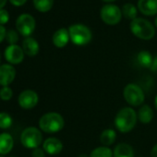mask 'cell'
Segmentation results:
<instances>
[{
    "label": "cell",
    "mask_w": 157,
    "mask_h": 157,
    "mask_svg": "<svg viewBox=\"0 0 157 157\" xmlns=\"http://www.w3.org/2000/svg\"><path fill=\"white\" fill-rule=\"evenodd\" d=\"M137 120V113L131 107H124L117 114L115 118V126L120 132L127 133L134 128Z\"/></svg>",
    "instance_id": "cell-1"
},
{
    "label": "cell",
    "mask_w": 157,
    "mask_h": 157,
    "mask_svg": "<svg viewBox=\"0 0 157 157\" xmlns=\"http://www.w3.org/2000/svg\"><path fill=\"white\" fill-rule=\"evenodd\" d=\"M65 125L63 117L56 112L44 114L39 120L40 128L46 133H56L60 131Z\"/></svg>",
    "instance_id": "cell-2"
},
{
    "label": "cell",
    "mask_w": 157,
    "mask_h": 157,
    "mask_svg": "<svg viewBox=\"0 0 157 157\" xmlns=\"http://www.w3.org/2000/svg\"><path fill=\"white\" fill-rule=\"evenodd\" d=\"M131 33L138 38L142 40H151L155 34L153 25L145 19L136 18L130 23Z\"/></svg>",
    "instance_id": "cell-3"
},
{
    "label": "cell",
    "mask_w": 157,
    "mask_h": 157,
    "mask_svg": "<svg viewBox=\"0 0 157 157\" xmlns=\"http://www.w3.org/2000/svg\"><path fill=\"white\" fill-rule=\"evenodd\" d=\"M69 37L76 45H85L92 40V32L83 24H74L68 29Z\"/></svg>",
    "instance_id": "cell-4"
},
{
    "label": "cell",
    "mask_w": 157,
    "mask_h": 157,
    "mask_svg": "<svg viewBox=\"0 0 157 157\" xmlns=\"http://www.w3.org/2000/svg\"><path fill=\"white\" fill-rule=\"evenodd\" d=\"M21 141L25 148L35 149L42 143L43 135L37 128L29 127L22 131L21 135Z\"/></svg>",
    "instance_id": "cell-5"
},
{
    "label": "cell",
    "mask_w": 157,
    "mask_h": 157,
    "mask_svg": "<svg viewBox=\"0 0 157 157\" xmlns=\"http://www.w3.org/2000/svg\"><path fill=\"white\" fill-rule=\"evenodd\" d=\"M123 95L127 103L132 106H139L143 104L145 95L142 89L134 83L128 84L123 92Z\"/></svg>",
    "instance_id": "cell-6"
},
{
    "label": "cell",
    "mask_w": 157,
    "mask_h": 157,
    "mask_svg": "<svg viewBox=\"0 0 157 157\" xmlns=\"http://www.w3.org/2000/svg\"><path fill=\"white\" fill-rule=\"evenodd\" d=\"M122 11L115 5H105L101 10V19L108 25H116L120 22Z\"/></svg>",
    "instance_id": "cell-7"
},
{
    "label": "cell",
    "mask_w": 157,
    "mask_h": 157,
    "mask_svg": "<svg viewBox=\"0 0 157 157\" xmlns=\"http://www.w3.org/2000/svg\"><path fill=\"white\" fill-rule=\"evenodd\" d=\"M35 20L30 14H21L18 17L16 21V28L18 32L25 37H29L35 30Z\"/></svg>",
    "instance_id": "cell-8"
},
{
    "label": "cell",
    "mask_w": 157,
    "mask_h": 157,
    "mask_svg": "<svg viewBox=\"0 0 157 157\" xmlns=\"http://www.w3.org/2000/svg\"><path fill=\"white\" fill-rule=\"evenodd\" d=\"M38 101H39L38 94L33 90L23 91L18 98L20 106L24 109H32L35 107L38 104Z\"/></svg>",
    "instance_id": "cell-9"
},
{
    "label": "cell",
    "mask_w": 157,
    "mask_h": 157,
    "mask_svg": "<svg viewBox=\"0 0 157 157\" xmlns=\"http://www.w3.org/2000/svg\"><path fill=\"white\" fill-rule=\"evenodd\" d=\"M5 58L9 63L12 65L20 64L24 58L23 49L17 44L9 45L5 50Z\"/></svg>",
    "instance_id": "cell-10"
},
{
    "label": "cell",
    "mask_w": 157,
    "mask_h": 157,
    "mask_svg": "<svg viewBox=\"0 0 157 157\" xmlns=\"http://www.w3.org/2000/svg\"><path fill=\"white\" fill-rule=\"evenodd\" d=\"M16 77V69L10 64L0 66V85L3 87L10 85Z\"/></svg>",
    "instance_id": "cell-11"
},
{
    "label": "cell",
    "mask_w": 157,
    "mask_h": 157,
    "mask_svg": "<svg viewBox=\"0 0 157 157\" xmlns=\"http://www.w3.org/2000/svg\"><path fill=\"white\" fill-rule=\"evenodd\" d=\"M43 149L48 154L56 155V154H58L62 151L63 144L61 140L56 138H48L44 141Z\"/></svg>",
    "instance_id": "cell-12"
},
{
    "label": "cell",
    "mask_w": 157,
    "mask_h": 157,
    "mask_svg": "<svg viewBox=\"0 0 157 157\" xmlns=\"http://www.w3.org/2000/svg\"><path fill=\"white\" fill-rule=\"evenodd\" d=\"M138 9L146 16H153L157 14V0H139Z\"/></svg>",
    "instance_id": "cell-13"
},
{
    "label": "cell",
    "mask_w": 157,
    "mask_h": 157,
    "mask_svg": "<svg viewBox=\"0 0 157 157\" xmlns=\"http://www.w3.org/2000/svg\"><path fill=\"white\" fill-rule=\"evenodd\" d=\"M70 37H69V33L67 29L62 28L57 30L54 35H53V44H55V46L58 47V48H62L65 47L67 45V44L68 43Z\"/></svg>",
    "instance_id": "cell-14"
},
{
    "label": "cell",
    "mask_w": 157,
    "mask_h": 157,
    "mask_svg": "<svg viewBox=\"0 0 157 157\" xmlns=\"http://www.w3.org/2000/svg\"><path fill=\"white\" fill-rule=\"evenodd\" d=\"M22 49L24 54L29 56H34L39 52V44L32 37H26L22 42Z\"/></svg>",
    "instance_id": "cell-15"
},
{
    "label": "cell",
    "mask_w": 157,
    "mask_h": 157,
    "mask_svg": "<svg viewBox=\"0 0 157 157\" xmlns=\"http://www.w3.org/2000/svg\"><path fill=\"white\" fill-rule=\"evenodd\" d=\"M14 145L13 138L9 133L0 134V154L4 155L10 152Z\"/></svg>",
    "instance_id": "cell-16"
},
{
    "label": "cell",
    "mask_w": 157,
    "mask_h": 157,
    "mask_svg": "<svg viewBox=\"0 0 157 157\" xmlns=\"http://www.w3.org/2000/svg\"><path fill=\"white\" fill-rule=\"evenodd\" d=\"M114 157H134L132 147L128 143H119L113 151Z\"/></svg>",
    "instance_id": "cell-17"
},
{
    "label": "cell",
    "mask_w": 157,
    "mask_h": 157,
    "mask_svg": "<svg viewBox=\"0 0 157 157\" xmlns=\"http://www.w3.org/2000/svg\"><path fill=\"white\" fill-rule=\"evenodd\" d=\"M137 116H138V119H139L141 123H143V124H148V123H150V122L152 120V118H153V111H152V109H151L149 105H142V106L140 108V110H139Z\"/></svg>",
    "instance_id": "cell-18"
},
{
    "label": "cell",
    "mask_w": 157,
    "mask_h": 157,
    "mask_svg": "<svg viewBox=\"0 0 157 157\" xmlns=\"http://www.w3.org/2000/svg\"><path fill=\"white\" fill-rule=\"evenodd\" d=\"M116 139H117V133L114 129L111 128L105 129L100 136V141L105 147L112 145L116 141Z\"/></svg>",
    "instance_id": "cell-19"
},
{
    "label": "cell",
    "mask_w": 157,
    "mask_h": 157,
    "mask_svg": "<svg viewBox=\"0 0 157 157\" xmlns=\"http://www.w3.org/2000/svg\"><path fill=\"white\" fill-rule=\"evenodd\" d=\"M138 63L143 67H151L152 64V56L148 51H141L137 56Z\"/></svg>",
    "instance_id": "cell-20"
},
{
    "label": "cell",
    "mask_w": 157,
    "mask_h": 157,
    "mask_svg": "<svg viewBox=\"0 0 157 157\" xmlns=\"http://www.w3.org/2000/svg\"><path fill=\"white\" fill-rule=\"evenodd\" d=\"M33 5L38 11L47 12L52 9L54 0H33Z\"/></svg>",
    "instance_id": "cell-21"
},
{
    "label": "cell",
    "mask_w": 157,
    "mask_h": 157,
    "mask_svg": "<svg viewBox=\"0 0 157 157\" xmlns=\"http://www.w3.org/2000/svg\"><path fill=\"white\" fill-rule=\"evenodd\" d=\"M90 157H114L111 149L105 146L95 148L90 154Z\"/></svg>",
    "instance_id": "cell-22"
},
{
    "label": "cell",
    "mask_w": 157,
    "mask_h": 157,
    "mask_svg": "<svg viewBox=\"0 0 157 157\" xmlns=\"http://www.w3.org/2000/svg\"><path fill=\"white\" fill-rule=\"evenodd\" d=\"M122 14L124 15L125 18L133 21L137 17V9L134 7V5L130 3L125 4L122 9Z\"/></svg>",
    "instance_id": "cell-23"
},
{
    "label": "cell",
    "mask_w": 157,
    "mask_h": 157,
    "mask_svg": "<svg viewBox=\"0 0 157 157\" xmlns=\"http://www.w3.org/2000/svg\"><path fill=\"white\" fill-rule=\"evenodd\" d=\"M12 123H13V120L10 114L6 112L0 113V128H2V129L10 128Z\"/></svg>",
    "instance_id": "cell-24"
},
{
    "label": "cell",
    "mask_w": 157,
    "mask_h": 157,
    "mask_svg": "<svg viewBox=\"0 0 157 157\" xmlns=\"http://www.w3.org/2000/svg\"><path fill=\"white\" fill-rule=\"evenodd\" d=\"M12 96H13V92L9 86L3 87L0 90V98H1V100L9 101L12 98Z\"/></svg>",
    "instance_id": "cell-25"
},
{
    "label": "cell",
    "mask_w": 157,
    "mask_h": 157,
    "mask_svg": "<svg viewBox=\"0 0 157 157\" xmlns=\"http://www.w3.org/2000/svg\"><path fill=\"white\" fill-rule=\"evenodd\" d=\"M6 38H7V41L8 43L11 45V44H16V43L19 41V35H18V33L14 30H10L8 33H7V35H6Z\"/></svg>",
    "instance_id": "cell-26"
},
{
    "label": "cell",
    "mask_w": 157,
    "mask_h": 157,
    "mask_svg": "<svg viewBox=\"0 0 157 157\" xmlns=\"http://www.w3.org/2000/svg\"><path fill=\"white\" fill-rule=\"evenodd\" d=\"M10 20V14L6 10H0V25L8 23Z\"/></svg>",
    "instance_id": "cell-27"
},
{
    "label": "cell",
    "mask_w": 157,
    "mask_h": 157,
    "mask_svg": "<svg viewBox=\"0 0 157 157\" xmlns=\"http://www.w3.org/2000/svg\"><path fill=\"white\" fill-rule=\"evenodd\" d=\"M33 157H45V153H44V150L41 149V148H35L33 149V152H32Z\"/></svg>",
    "instance_id": "cell-28"
},
{
    "label": "cell",
    "mask_w": 157,
    "mask_h": 157,
    "mask_svg": "<svg viewBox=\"0 0 157 157\" xmlns=\"http://www.w3.org/2000/svg\"><path fill=\"white\" fill-rule=\"evenodd\" d=\"M10 1L15 7H21V6H22V5H24L26 3L27 0H10Z\"/></svg>",
    "instance_id": "cell-29"
},
{
    "label": "cell",
    "mask_w": 157,
    "mask_h": 157,
    "mask_svg": "<svg viewBox=\"0 0 157 157\" xmlns=\"http://www.w3.org/2000/svg\"><path fill=\"white\" fill-rule=\"evenodd\" d=\"M6 35H7V31L5 27H3V25H0V43L5 39Z\"/></svg>",
    "instance_id": "cell-30"
},
{
    "label": "cell",
    "mask_w": 157,
    "mask_h": 157,
    "mask_svg": "<svg viewBox=\"0 0 157 157\" xmlns=\"http://www.w3.org/2000/svg\"><path fill=\"white\" fill-rule=\"evenodd\" d=\"M151 70L153 71V72H156L157 73V56H155L152 60V64L151 66Z\"/></svg>",
    "instance_id": "cell-31"
},
{
    "label": "cell",
    "mask_w": 157,
    "mask_h": 157,
    "mask_svg": "<svg viewBox=\"0 0 157 157\" xmlns=\"http://www.w3.org/2000/svg\"><path fill=\"white\" fill-rule=\"evenodd\" d=\"M151 157H157V144H155L151 151Z\"/></svg>",
    "instance_id": "cell-32"
},
{
    "label": "cell",
    "mask_w": 157,
    "mask_h": 157,
    "mask_svg": "<svg viewBox=\"0 0 157 157\" xmlns=\"http://www.w3.org/2000/svg\"><path fill=\"white\" fill-rule=\"evenodd\" d=\"M7 4V0H0V10H2Z\"/></svg>",
    "instance_id": "cell-33"
},
{
    "label": "cell",
    "mask_w": 157,
    "mask_h": 157,
    "mask_svg": "<svg viewBox=\"0 0 157 157\" xmlns=\"http://www.w3.org/2000/svg\"><path fill=\"white\" fill-rule=\"evenodd\" d=\"M154 105H155V108H156V110H157V95H156V97H155V99H154Z\"/></svg>",
    "instance_id": "cell-34"
},
{
    "label": "cell",
    "mask_w": 157,
    "mask_h": 157,
    "mask_svg": "<svg viewBox=\"0 0 157 157\" xmlns=\"http://www.w3.org/2000/svg\"><path fill=\"white\" fill-rule=\"evenodd\" d=\"M78 157H90V156L87 155V154H85V153H82V154H80V155H78Z\"/></svg>",
    "instance_id": "cell-35"
},
{
    "label": "cell",
    "mask_w": 157,
    "mask_h": 157,
    "mask_svg": "<svg viewBox=\"0 0 157 157\" xmlns=\"http://www.w3.org/2000/svg\"><path fill=\"white\" fill-rule=\"evenodd\" d=\"M103 1H105V2H113V1H116V0H103Z\"/></svg>",
    "instance_id": "cell-36"
},
{
    "label": "cell",
    "mask_w": 157,
    "mask_h": 157,
    "mask_svg": "<svg viewBox=\"0 0 157 157\" xmlns=\"http://www.w3.org/2000/svg\"><path fill=\"white\" fill-rule=\"evenodd\" d=\"M155 26H156V28H157V18H156V20H155Z\"/></svg>",
    "instance_id": "cell-37"
},
{
    "label": "cell",
    "mask_w": 157,
    "mask_h": 157,
    "mask_svg": "<svg viewBox=\"0 0 157 157\" xmlns=\"http://www.w3.org/2000/svg\"><path fill=\"white\" fill-rule=\"evenodd\" d=\"M0 157H5V156H3V155H1V154H0Z\"/></svg>",
    "instance_id": "cell-38"
},
{
    "label": "cell",
    "mask_w": 157,
    "mask_h": 157,
    "mask_svg": "<svg viewBox=\"0 0 157 157\" xmlns=\"http://www.w3.org/2000/svg\"><path fill=\"white\" fill-rule=\"evenodd\" d=\"M0 61H1V56H0Z\"/></svg>",
    "instance_id": "cell-39"
},
{
    "label": "cell",
    "mask_w": 157,
    "mask_h": 157,
    "mask_svg": "<svg viewBox=\"0 0 157 157\" xmlns=\"http://www.w3.org/2000/svg\"><path fill=\"white\" fill-rule=\"evenodd\" d=\"M10 157H15V156H10Z\"/></svg>",
    "instance_id": "cell-40"
}]
</instances>
